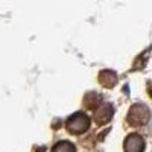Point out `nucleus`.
Returning a JSON list of instances; mask_svg holds the SVG:
<instances>
[{
    "label": "nucleus",
    "instance_id": "nucleus-1",
    "mask_svg": "<svg viewBox=\"0 0 152 152\" xmlns=\"http://www.w3.org/2000/svg\"><path fill=\"white\" fill-rule=\"evenodd\" d=\"M90 125H91L90 117H88L85 113L78 111V113H73L72 116L67 119L66 129L70 134H73V135H79V134H84L85 131H88Z\"/></svg>",
    "mask_w": 152,
    "mask_h": 152
},
{
    "label": "nucleus",
    "instance_id": "nucleus-2",
    "mask_svg": "<svg viewBox=\"0 0 152 152\" xmlns=\"http://www.w3.org/2000/svg\"><path fill=\"white\" fill-rule=\"evenodd\" d=\"M151 119V111L143 104H134L131 105L128 114H126V122L131 126H143Z\"/></svg>",
    "mask_w": 152,
    "mask_h": 152
},
{
    "label": "nucleus",
    "instance_id": "nucleus-3",
    "mask_svg": "<svg viewBox=\"0 0 152 152\" xmlns=\"http://www.w3.org/2000/svg\"><path fill=\"white\" fill-rule=\"evenodd\" d=\"M125 152H145V138L140 134H129L123 142Z\"/></svg>",
    "mask_w": 152,
    "mask_h": 152
},
{
    "label": "nucleus",
    "instance_id": "nucleus-4",
    "mask_svg": "<svg viewBox=\"0 0 152 152\" xmlns=\"http://www.w3.org/2000/svg\"><path fill=\"white\" fill-rule=\"evenodd\" d=\"M113 116H114V107L108 102H104L97 110H94L93 120L96 122V125H105L113 119Z\"/></svg>",
    "mask_w": 152,
    "mask_h": 152
},
{
    "label": "nucleus",
    "instance_id": "nucleus-5",
    "mask_svg": "<svg viewBox=\"0 0 152 152\" xmlns=\"http://www.w3.org/2000/svg\"><path fill=\"white\" fill-rule=\"evenodd\" d=\"M102 104H104L102 96H100L99 93H96V91H88L84 96V100H82V105L87 110H97Z\"/></svg>",
    "mask_w": 152,
    "mask_h": 152
},
{
    "label": "nucleus",
    "instance_id": "nucleus-6",
    "mask_svg": "<svg viewBox=\"0 0 152 152\" xmlns=\"http://www.w3.org/2000/svg\"><path fill=\"white\" fill-rule=\"evenodd\" d=\"M99 84L104 85L105 88H113L117 84V75L113 70H102L99 73Z\"/></svg>",
    "mask_w": 152,
    "mask_h": 152
},
{
    "label": "nucleus",
    "instance_id": "nucleus-7",
    "mask_svg": "<svg viewBox=\"0 0 152 152\" xmlns=\"http://www.w3.org/2000/svg\"><path fill=\"white\" fill-rule=\"evenodd\" d=\"M52 152H76V148L67 140H61L52 148Z\"/></svg>",
    "mask_w": 152,
    "mask_h": 152
},
{
    "label": "nucleus",
    "instance_id": "nucleus-8",
    "mask_svg": "<svg viewBox=\"0 0 152 152\" xmlns=\"http://www.w3.org/2000/svg\"><path fill=\"white\" fill-rule=\"evenodd\" d=\"M148 91H149V94L152 96V84L149 82V85H148Z\"/></svg>",
    "mask_w": 152,
    "mask_h": 152
}]
</instances>
